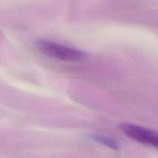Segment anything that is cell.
Returning a JSON list of instances; mask_svg holds the SVG:
<instances>
[{"label":"cell","instance_id":"cell-3","mask_svg":"<svg viewBox=\"0 0 158 158\" xmlns=\"http://www.w3.org/2000/svg\"><path fill=\"white\" fill-rule=\"evenodd\" d=\"M91 137H92L93 140H95V141L99 142V143H102V144L105 145V146L108 147V148H112V149L116 150V151L119 150V144H118L114 140H112V139H110L108 138V137H102V136H98V135H94Z\"/></svg>","mask_w":158,"mask_h":158},{"label":"cell","instance_id":"cell-1","mask_svg":"<svg viewBox=\"0 0 158 158\" xmlns=\"http://www.w3.org/2000/svg\"><path fill=\"white\" fill-rule=\"evenodd\" d=\"M36 46L40 52L46 56L61 61L76 62L82 60L85 56L82 51L48 40H37Z\"/></svg>","mask_w":158,"mask_h":158},{"label":"cell","instance_id":"cell-2","mask_svg":"<svg viewBox=\"0 0 158 158\" xmlns=\"http://www.w3.org/2000/svg\"><path fill=\"white\" fill-rule=\"evenodd\" d=\"M121 130L132 140L158 150V133L129 123L121 125Z\"/></svg>","mask_w":158,"mask_h":158}]
</instances>
